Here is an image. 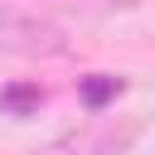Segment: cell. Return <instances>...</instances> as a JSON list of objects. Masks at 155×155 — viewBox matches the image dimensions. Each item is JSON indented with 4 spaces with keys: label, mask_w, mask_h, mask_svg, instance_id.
Returning <instances> with one entry per match:
<instances>
[{
    "label": "cell",
    "mask_w": 155,
    "mask_h": 155,
    "mask_svg": "<svg viewBox=\"0 0 155 155\" xmlns=\"http://www.w3.org/2000/svg\"><path fill=\"white\" fill-rule=\"evenodd\" d=\"M145 136V116H116V111H97L82 126L58 131L53 140L24 150V155H131L136 140Z\"/></svg>",
    "instance_id": "6da1fadb"
},
{
    "label": "cell",
    "mask_w": 155,
    "mask_h": 155,
    "mask_svg": "<svg viewBox=\"0 0 155 155\" xmlns=\"http://www.w3.org/2000/svg\"><path fill=\"white\" fill-rule=\"evenodd\" d=\"M68 53V29L19 0H0V58H63Z\"/></svg>",
    "instance_id": "7a4b0ae2"
},
{
    "label": "cell",
    "mask_w": 155,
    "mask_h": 155,
    "mask_svg": "<svg viewBox=\"0 0 155 155\" xmlns=\"http://www.w3.org/2000/svg\"><path fill=\"white\" fill-rule=\"evenodd\" d=\"M39 10H48L53 19H111V15H131L145 0H34Z\"/></svg>",
    "instance_id": "3957f363"
},
{
    "label": "cell",
    "mask_w": 155,
    "mask_h": 155,
    "mask_svg": "<svg viewBox=\"0 0 155 155\" xmlns=\"http://www.w3.org/2000/svg\"><path fill=\"white\" fill-rule=\"evenodd\" d=\"M82 107L97 116V111H107V102H116L121 92H126V78H116V73H92V78H82Z\"/></svg>",
    "instance_id": "277c9868"
},
{
    "label": "cell",
    "mask_w": 155,
    "mask_h": 155,
    "mask_svg": "<svg viewBox=\"0 0 155 155\" xmlns=\"http://www.w3.org/2000/svg\"><path fill=\"white\" fill-rule=\"evenodd\" d=\"M39 107H44V87H39V82H10V87L0 92V111L15 116V121L34 116Z\"/></svg>",
    "instance_id": "5b68a950"
}]
</instances>
